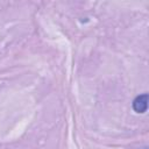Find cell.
I'll return each mask as SVG.
<instances>
[{"instance_id":"obj_1","label":"cell","mask_w":149,"mask_h":149,"mask_svg":"<svg viewBox=\"0 0 149 149\" xmlns=\"http://www.w3.org/2000/svg\"><path fill=\"white\" fill-rule=\"evenodd\" d=\"M133 109L134 112L139 113V114H143L147 112L148 109V94L147 93H142V94H139L134 98L133 100Z\"/></svg>"},{"instance_id":"obj_2","label":"cell","mask_w":149,"mask_h":149,"mask_svg":"<svg viewBox=\"0 0 149 149\" xmlns=\"http://www.w3.org/2000/svg\"><path fill=\"white\" fill-rule=\"evenodd\" d=\"M144 149H146V148H144Z\"/></svg>"}]
</instances>
